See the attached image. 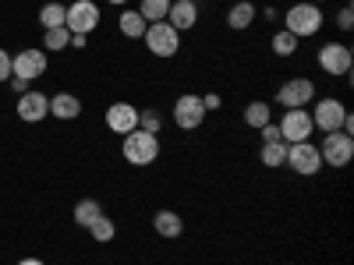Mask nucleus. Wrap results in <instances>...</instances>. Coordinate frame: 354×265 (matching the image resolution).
Instances as JSON below:
<instances>
[{
  "instance_id": "22",
  "label": "nucleus",
  "mask_w": 354,
  "mask_h": 265,
  "mask_svg": "<svg viewBox=\"0 0 354 265\" xmlns=\"http://www.w3.org/2000/svg\"><path fill=\"white\" fill-rule=\"evenodd\" d=\"M167 11H170V0H142L138 4V14L145 18V21H167Z\"/></svg>"
},
{
  "instance_id": "28",
  "label": "nucleus",
  "mask_w": 354,
  "mask_h": 265,
  "mask_svg": "<svg viewBox=\"0 0 354 265\" xmlns=\"http://www.w3.org/2000/svg\"><path fill=\"white\" fill-rule=\"evenodd\" d=\"M273 50H277V57H290L294 50H298V39H294V36L287 32V28H283V32H277V36H273Z\"/></svg>"
},
{
  "instance_id": "29",
  "label": "nucleus",
  "mask_w": 354,
  "mask_h": 265,
  "mask_svg": "<svg viewBox=\"0 0 354 265\" xmlns=\"http://www.w3.org/2000/svg\"><path fill=\"white\" fill-rule=\"evenodd\" d=\"M337 25L344 28V32H351V28H354V11H351V4H344V8H340V14H337Z\"/></svg>"
},
{
  "instance_id": "4",
  "label": "nucleus",
  "mask_w": 354,
  "mask_h": 265,
  "mask_svg": "<svg viewBox=\"0 0 354 265\" xmlns=\"http://www.w3.org/2000/svg\"><path fill=\"white\" fill-rule=\"evenodd\" d=\"M145 46H149V53L153 57H174L177 50H181V32H177L174 25H167V21H153L149 28H145Z\"/></svg>"
},
{
  "instance_id": "9",
  "label": "nucleus",
  "mask_w": 354,
  "mask_h": 265,
  "mask_svg": "<svg viewBox=\"0 0 354 265\" xmlns=\"http://www.w3.org/2000/svg\"><path fill=\"white\" fill-rule=\"evenodd\" d=\"M46 71V53L43 50H21L11 57V78H21L32 85L39 75Z\"/></svg>"
},
{
  "instance_id": "24",
  "label": "nucleus",
  "mask_w": 354,
  "mask_h": 265,
  "mask_svg": "<svg viewBox=\"0 0 354 265\" xmlns=\"http://www.w3.org/2000/svg\"><path fill=\"white\" fill-rule=\"evenodd\" d=\"M270 103H248L245 106V124L248 128H262V124H270Z\"/></svg>"
},
{
  "instance_id": "11",
  "label": "nucleus",
  "mask_w": 354,
  "mask_h": 265,
  "mask_svg": "<svg viewBox=\"0 0 354 265\" xmlns=\"http://www.w3.org/2000/svg\"><path fill=\"white\" fill-rule=\"evenodd\" d=\"M64 25H68V32H82V36H88V32H93V28L100 25V8L93 4V0H75V4L68 8Z\"/></svg>"
},
{
  "instance_id": "17",
  "label": "nucleus",
  "mask_w": 354,
  "mask_h": 265,
  "mask_svg": "<svg viewBox=\"0 0 354 265\" xmlns=\"http://www.w3.org/2000/svg\"><path fill=\"white\" fill-rule=\"evenodd\" d=\"M153 230L160 233V237H181L185 223H181V216H177L174 209H160V213L153 216Z\"/></svg>"
},
{
  "instance_id": "1",
  "label": "nucleus",
  "mask_w": 354,
  "mask_h": 265,
  "mask_svg": "<svg viewBox=\"0 0 354 265\" xmlns=\"http://www.w3.org/2000/svg\"><path fill=\"white\" fill-rule=\"evenodd\" d=\"M322 11H319V4H294L287 14H283V28L294 36V39H308V36H315L319 28H322Z\"/></svg>"
},
{
  "instance_id": "36",
  "label": "nucleus",
  "mask_w": 354,
  "mask_h": 265,
  "mask_svg": "<svg viewBox=\"0 0 354 265\" xmlns=\"http://www.w3.org/2000/svg\"><path fill=\"white\" fill-rule=\"evenodd\" d=\"M308 4H322V0H308Z\"/></svg>"
},
{
  "instance_id": "34",
  "label": "nucleus",
  "mask_w": 354,
  "mask_h": 265,
  "mask_svg": "<svg viewBox=\"0 0 354 265\" xmlns=\"http://www.w3.org/2000/svg\"><path fill=\"white\" fill-rule=\"evenodd\" d=\"M18 265H46V262H39V258H21Z\"/></svg>"
},
{
  "instance_id": "26",
  "label": "nucleus",
  "mask_w": 354,
  "mask_h": 265,
  "mask_svg": "<svg viewBox=\"0 0 354 265\" xmlns=\"http://www.w3.org/2000/svg\"><path fill=\"white\" fill-rule=\"evenodd\" d=\"M88 233H93V237H96L100 244H106V241H113V237H117V226H113V219H110V216H100L93 226H88Z\"/></svg>"
},
{
  "instance_id": "15",
  "label": "nucleus",
  "mask_w": 354,
  "mask_h": 265,
  "mask_svg": "<svg viewBox=\"0 0 354 265\" xmlns=\"http://www.w3.org/2000/svg\"><path fill=\"white\" fill-rule=\"evenodd\" d=\"M198 21V4L195 0H170V11H167V25H174L177 32H188Z\"/></svg>"
},
{
  "instance_id": "32",
  "label": "nucleus",
  "mask_w": 354,
  "mask_h": 265,
  "mask_svg": "<svg viewBox=\"0 0 354 265\" xmlns=\"http://www.w3.org/2000/svg\"><path fill=\"white\" fill-rule=\"evenodd\" d=\"M202 106H205V113H209V110H220V106H223V99H220L216 92H209V96H202Z\"/></svg>"
},
{
  "instance_id": "25",
  "label": "nucleus",
  "mask_w": 354,
  "mask_h": 265,
  "mask_svg": "<svg viewBox=\"0 0 354 265\" xmlns=\"http://www.w3.org/2000/svg\"><path fill=\"white\" fill-rule=\"evenodd\" d=\"M71 46V32H68V25L61 28H46V36H43V50H68Z\"/></svg>"
},
{
  "instance_id": "6",
  "label": "nucleus",
  "mask_w": 354,
  "mask_h": 265,
  "mask_svg": "<svg viewBox=\"0 0 354 265\" xmlns=\"http://www.w3.org/2000/svg\"><path fill=\"white\" fill-rule=\"evenodd\" d=\"M277 128H280V138H283L287 145H294V141H308L312 131H315L312 113H308L305 106H298V110H283V121H280Z\"/></svg>"
},
{
  "instance_id": "18",
  "label": "nucleus",
  "mask_w": 354,
  "mask_h": 265,
  "mask_svg": "<svg viewBox=\"0 0 354 265\" xmlns=\"http://www.w3.org/2000/svg\"><path fill=\"white\" fill-rule=\"evenodd\" d=\"M255 14H259V11H255V4L241 0V4H234V8H230V14H227V25H230V28H238V32H245V28L255 21Z\"/></svg>"
},
{
  "instance_id": "2",
  "label": "nucleus",
  "mask_w": 354,
  "mask_h": 265,
  "mask_svg": "<svg viewBox=\"0 0 354 265\" xmlns=\"http://www.w3.org/2000/svg\"><path fill=\"white\" fill-rule=\"evenodd\" d=\"M121 153H124V159H128L131 166H149V163H156V156H160V138L149 135V131H142V128H135V131L124 135Z\"/></svg>"
},
{
  "instance_id": "31",
  "label": "nucleus",
  "mask_w": 354,
  "mask_h": 265,
  "mask_svg": "<svg viewBox=\"0 0 354 265\" xmlns=\"http://www.w3.org/2000/svg\"><path fill=\"white\" fill-rule=\"evenodd\" d=\"M259 131H262V145H266V141H280V128H277L273 121H270V124H262Z\"/></svg>"
},
{
  "instance_id": "10",
  "label": "nucleus",
  "mask_w": 354,
  "mask_h": 265,
  "mask_svg": "<svg viewBox=\"0 0 354 265\" xmlns=\"http://www.w3.org/2000/svg\"><path fill=\"white\" fill-rule=\"evenodd\" d=\"M344 121H347V106L340 103V99H319L315 103V110H312V124L319 128V131H340L344 128Z\"/></svg>"
},
{
  "instance_id": "23",
  "label": "nucleus",
  "mask_w": 354,
  "mask_h": 265,
  "mask_svg": "<svg viewBox=\"0 0 354 265\" xmlns=\"http://www.w3.org/2000/svg\"><path fill=\"white\" fill-rule=\"evenodd\" d=\"M64 18H68V8H64V4H57V0L43 4V11H39L43 28H61V25H64Z\"/></svg>"
},
{
  "instance_id": "35",
  "label": "nucleus",
  "mask_w": 354,
  "mask_h": 265,
  "mask_svg": "<svg viewBox=\"0 0 354 265\" xmlns=\"http://www.w3.org/2000/svg\"><path fill=\"white\" fill-rule=\"evenodd\" d=\"M106 4H128V0H106Z\"/></svg>"
},
{
  "instance_id": "8",
  "label": "nucleus",
  "mask_w": 354,
  "mask_h": 265,
  "mask_svg": "<svg viewBox=\"0 0 354 265\" xmlns=\"http://www.w3.org/2000/svg\"><path fill=\"white\" fill-rule=\"evenodd\" d=\"M202 121H205L202 96H195V92L177 96V103H174V124H177V128H185V131H195Z\"/></svg>"
},
{
  "instance_id": "21",
  "label": "nucleus",
  "mask_w": 354,
  "mask_h": 265,
  "mask_svg": "<svg viewBox=\"0 0 354 265\" xmlns=\"http://www.w3.org/2000/svg\"><path fill=\"white\" fill-rule=\"evenodd\" d=\"M145 28H149V21H145L138 11H124V14H121V32H124L128 39H142Z\"/></svg>"
},
{
  "instance_id": "16",
  "label": "nucleus",
  "mask_w": 354,
  "mask_h": 265,
  "mask_svg": "<svg viewBox=\"0 0 354 265\" xmlns=\"http://www.w3.org/2000/svg\"><path fill=\"white\" fill-rule=\"evenodd\" d=\"M50 113L57 117V121H75V117L82 113V103H78V96H71V92H57V96L50 99Z\"/></svg>"
},
{
  "instance_id": "33",
  "label": "nucleus",
  "mask_w": 354,
  "mask_h": 265,
  "mask_svg": "<svg viewBox=\"0 0 354 265\" xmlns=\"http://www.w3.org/2000/svg\"><path fill=\"white\" fill-rule=\"evenodd\" d=\"M85 43H88V36H82V32H71V46H75V50H82Z\"/></svg>"
},
{
  "instance_id": "14",
  "label": "nucleus",
  "mask_w": 354,
  "mask_h": 265,
  "mask_svg": "<svg viewBox=\"0 0 354 265\" xmlns=\"http://www.w3.org/2000/svg\"><path fill=\"white\" fill-rule=\"evenodd\" d=\"M106 128H110L113 135L135 131V128H138V110H135L131 103H113V106H106Z\"/></svg>"
},
{
  "instance_id": "13",
  "label": "nucleus",
  "mask_w": 354,
  "mask_h": 265,
  "mask_svg": "<svg viewBox=\"0 0 354 265\" xmlns=\"http://www.w3.org/2000/svg\"><path fill=\"white\" fill-rule=\"evenodd\" d=\"M18 117L25 124H39L43 117H50V96H43V92H21L18 96Z\"/></svg>"
},
{
  "instance_id": "19",
  "label": "nucleus",
  "mask_w": 354,
  "mask_h": 265,
  "mask_svg": "<svg viewBox=\"0 0 354 265\" xmlns=\"http://www.w3.org/2000/svg\"><path fill=\"white\" fill-rule=\"evenodd\" d=\"M259 156H262V166H270V170L283 166V163H287V141H283V138H280V141H266Z\"/></svg>"
},
{
  "instance_id": "7",
  "label": "nucleus",
  "mask_w": 354,
  "mask_h": 265,
  "mask_svg": "<svg viewBox=\"0 0 354 265\" xmlns=\"http://www.w3.org/2000/svg\"><path fill=\"white\" fill-rule=\"evenodd\" d=\"M315 99V81L312 78H290L280 85V92H277V103L283 110H298V106H308Z\"/></svg>"
},
{
  "instance_id": "27",
  "label": "nucleus",
  "mask_w": 354,
  "mask_h": 265,
  "mask_svg": "<svg viewBox=\"0 0 354 265\" xmlns=\"http://www.w3.org/2000/svg\"><path fill=\"white\" fill-rule=\"evenodd\" d=\"M138 128H142V131H149V135H160L163 117H160L156 110H138Z\"/></svg>"
},
{
  "instance_id": "3",
  "label": "nucleus",
  "mask_w": 354,
  "mask_h": 265,
  "mask_svg": "<svg viewBox=\"0 0 354 265\" xmlns=\"http://www.w3.org/2000/svg\"><path fill=\"white\" fill-rule=\"evenodd\" d=\"M319 156H322V166H333V170H344L351 159H354V138L344 135V131H330L319 145Z\"/></svg>"
},
{
  "instance_id": "30",
  "label": "nucleus",
  "mask_w": 354,
  "mask_h": 265,
  "mask_svg": "<svg viewBox=\"0 0 354 265\" xmlns=\"http://www.w3.org/2000/svg\"><path fill=\"white\" fill-rule=\"evenodd\" d=\"M0 81H11V53L0 50Z\"/></svg>"
},
{
  "instance_id": "20",
  "label": "nucleus",
  "mask_w": 354,
  "mask_h": 265,
  "mask_svg": "<svg viewBox=\"0 0 354 265\" xmlns=\"http://www.w3.org/2000/svg\"><path fill=\"white\" fill-rule=\"evenodd\" d=\"M100 216H103V209H100L96 198H82V202L75 205V223H78V226H93Z\"/></svg>"
},
{
  "instance_id": "12",
  "label": "nucleus",
  "mask_w": 354,
  "mask_h": 265,
  "mask_svg": "<svg viewBox=\"0 0 354 265\" xmlns=\"http://www.w3.org/2000/svg\"><path fill=\"white\" fill-rule=\"evenodd\" d=\"M351 46H344V43H326L319 50V68L326 71V75H333V78H340V75H351Z\"/></svg>"
},
{
  "instance_id": "5",
  "label": "nucleus",
  "mask_w": 354,
  "mask_h": 265,
  "mask_svg": "<svg viewBox=\"0 0 354 265\" xmlns=\"http://www.w3.org/2000/svg\"><path fill=\"white\" fill-rule=\"evenodd\" d=\"M283 166H290L294 173H301V177H315V173L322 170L319 145H312V141H294V145H287V163H283Z\"/></svg>"
}]
</instances>
